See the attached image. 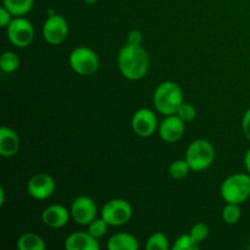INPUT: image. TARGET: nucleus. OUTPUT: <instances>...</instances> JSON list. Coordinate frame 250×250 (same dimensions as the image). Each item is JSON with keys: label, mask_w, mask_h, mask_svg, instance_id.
<instances>
[{"label": "nucleus", "mask_w": 250, "mask_h": 250, "mask_svg": "<svg viewBox=\"0 0 250 250\" xmlns=\"http://www.w3.org/2000/svg\"><path fill=\"white\" fill-rule=\"evenodd\" d=\"M66 250H99V239L90 236L87 231H77L68 234L63 243Z\"/></svg>", "instance_id": "4468645a"}, {"label": "nucleus", "mask_w": 250, "mask_h": 250, "mask_svg": "<svg viewBox=\"0 0 250 250\" xmlns=\"http://www.w3.org/2000/svg\"><path fill=\"white\" fill-rule=\"evenodd\" d=\"M138 239L127 232H117L112 234L107 241L109 250H138Z\"/></svg>", "instance_id": "dca6fc26"}, {"label": "nucleus", "mask_w": 250, "mask_h": 250, "mask_svg": "<svg viewBox=\"0 0 250 250\" xmlns=\"http://www.w3.org/2000/svg\"><path fill=\"white\" fill-rule=\"evenodd\" d=\"M21 148V141L12 128L2 126L0 128V155L2 158H12L19 153Z\"/></svg>", "instance_id": "2eb2a0df"}, {"label": "nucleus", "mask_w": 250, "mask_h": 250, "mask_svg": "<svg viewBox=\"0 0 250 250\" xmlns=\"http://www.w3.org/2000/svg\"><path fill=\"white\" fill-rule=\"evenodd\" d=\"M71 219L81 226H88L98 217V207L94 200L87 195L77 197L70 208Z\"/></svg>", "instance_id": "9d476101"}, {"label": "nucleus", "mask_w": 250, "mask_h": 250, "mask_svg": "<svg viewBox=\"0 0 250 250\" xmlns=\"http://www.w3.org/2000/svg\"><path fill=\"white\" fill-rule=\"evenodd\" d=\"M142 42H143V34L138 29H133L127 36V43L133 44V45H142Z\"/></svg>", "instance_id": "cd10ccee"}, {"label": "nucleus", "mask_w": 250, "mask_h": 250, "mask_svg": "<svg viewBox=\"0 0 250 250\" xmlns=\"http://www.w3.org/2000/svg\"><path fill=\"white\" fill-rule=\"evenodd\" d=\"M190 171H192V168H190L189 164L187 163L186 159L172 161L170 167H168V173L173 180H183L189 175Z\"/></svg>", "instance_id": "aec40b11"}, {"label": "nucleus", "mask_w": 250, "mask_h": 250, "mask_svg": "<svg viewBox=\"0 0 250 250\" xmlns=\"http://www.w3.org/2000/svg\"><path fill=\"white\" fill-rule=\"evenodd\" d=\"M12 20H14L12 14L4 6V5H2V6L0 7V26H1L2 28H6V27L11 23Z\"/></svg>", "instance_id": "bb28decb"}, {"label": "nucleus", "mask_w": 250, "mask_h": 250, "mask_svg": "<svg viewBox=\"0 0 250 250\" xmlns=\"http://www.w3.org/2000/svg\"><path fill=\"white\" fill-rule=\"evenodd\" d=\"M68 23L59 14H49L43 24V38L50 45H60L67 39Z\"/></svg>", "instance_id": "6e6552de"}, {"label": "nucleus", "mask_w": 250, "mask_h": 250, "mask_svg": "<svg viewBox=\"0 0 250 250\" xmlns=\"http://www.w3.org/2000/svg\"><path fill=\"white\" fill-rule=\"evenodd\" d=\"M20 67V56L14 51H5L0 56V68L5 73H14Z\"/></svg>", "instance_id": "6ab92c4d"}, {"label": "nucleus", "mask_w": 250, "mask_h": 250, "mask_svg": "<svg viewBox=\"0 0 250 250\" xmlns=\"http://www.w3.org/2000/svg\"><path fill=\"white\" fill-rule=\"evenodd\" d=\"M2 5L14 17L24 16L33 9L34 0H2Z\"/></svg>", "instance_id": "a211bd4d"}, {"label": "nucleus", "mask_w": 250, "mask_h": 250, "mask_svg": "<svg viewBox=\"0 0 250 250\" xmlns=\"http://www.w3.org/2000/svg\"><path fill=\"white\" fill-rule=\"evenodd\" d=\"M56 183L50 175L39 172L32 176L27 182V193L36 200H45L54 194Z\"/></svg>", "instance_id": "9b49d317"}, {"label": "nucleus", "mask_w": 250, "mask_h": 250, "mask_svg": "<svg viewBox=\"0 0 250 250\" xmlns=\"http://www.w3.org/2000/svg\"><path fill=\"white\" fill-rule=\"evenodd\" d=\"M242 129L246 138L250 142V109L244 112L243 119H242Z\"/></svg>", "instance_id": "c85d7f7f"}, {"label": "nucleus", "mask_w": 250, "mask_h": 250, "mask_svg": "<svg viewBox=\"0 0 250 250\" xmlns=\"http://www.w3.org/2000/svg\"><path fill=\"white\" fill-rule=\"evenodd\" d=\"M117 65L125 78L128 81H139L148 73L150 60L143 46L127 43L120 49Z\"/></svg>", "instance_id": "f257e3e1"}, {"label": "nucleus", "mask_w": 250, "mask_h": 250, "mask_svg": "<svg viewBox=\"0 0 250 250\" xmlns=\"http://www.w3.org/2000/svg\"><path fill=\"white\" fill-rule=\"evenodd\" d=\"M16 248L19 250H45L46 246L44 239L39 234L27 232L17 239Z\"/></svg>", "instance_id": "f3484780"}, {"label": "nucleus", "mask_w": 250, "mask_h": 250, "mask_svg": "<svg viewBox=\"0 0 250 250\" xmlns=\"http://www.w3.org/2000/svg\"><path fill=\"white\" fill-rule=\"evenodd\" d=\"M244 166H246L247 172L250 175V148L247 150L246 155H244Z\"/></svg>", "instance_id": "c756f323"}, {"label": "nucleus", "mask_w": 250, "mask_h": 250, "mask_svg": "<svg viewBox=\"0 0 250 250\" xmlns=\"http://www.w3.org/2000/svg\"><path fill=\"white\" fill-rule=\"evenodd\" d=\"M100 215L109 224V226L120 227L128 224L133 215V209L126 199L116 198L105 203Z\"/></svg>", "instance_id": "423d86ee"}, {"label": "nucleus", "mask_w": 250, "mask_h": 250, "mask_svg": "<svg viewBox=\"0 0 250 250\" xmlns=\"http://www.w3.org/2000/svg\"><path fill=\"white\" fill-rule=\"evenodd\" d=\"M183 102L182 88L173 81L160 83L153 94L154 107L163 116L177 114Z\"/></svg>", "instance_id": "f03ea898"}, {"label": "nucleus", "mask_w": 250, "mask_h": 250, "mask_svg": "<svg viewBox=\"0 0 250 250\" xmlns=\"http://www.w3.org/2000/svg\"><path fill=\"white\" fill-rule=\"evenodd\" d=\"M186 129V122L177 114L168 115L159 124L158 133L166 143H176L182 138Z\"/></svg>", "instance_id": "f8f14e48"}, {"label": "nucleus", "mask_w": 250, "mask_h": 250, "mask_svg": "<svg viewBox=\"0 0 250 250\" xmlns=\"http://www.w3.org/2000/svg\"><path fill=\"white\" fill-rule=\"evenodd\" d=\"M168 237L163 232H155L148 238L146 243V250H168L170 249Z\"/></svg>", "instance_id": "412c9836"}, {"label": "nucleus", "mask_w": 250, "mask_h": 250, "mask_svg": "<svg viewBox=\"0 0 250 250\" xmlns=\"http://www.w3.org/2000/svg\"><path fill=\"white\" fill-rule=\"evenodd\" d=\"M185 159L193 172L208 170L215 161V148L207 139H195L188 146Z\"/></svg>", "instance_id": "20e7f679"}, {"label": "nucleus", "mask_w": 250, "mask_h": 250, "mask_svg": "<svg viewBox=\"0 0 250 250\" xmlns=\"http://www.w3.org/2000/svg\"><path fill=\"white\" fill-rule=\"evenodd\" d=\"M68 63L72 71L82 77H89L98 72L100 60L98 54L88 46H77L71 51Z\"/></svg>", "instance_id": "39448f33"}, {"label": "nucleus", "mask_w": 250, "mask_h": 250, "mask_svg": "<svg viewBox=\"0 0 250 250\" xmlns=\"http://www.w3.org/2000/svg\"><path fill=\"white\" fill-rule=\"evenodd\" d=\"M5 203V190L4 188H0V207H2Z\"/></svg>", "instance_id": "7c9ffc66"}, {"label": "nucleus", "mask_w": 250, "mask_h": 250, "mask_svg": "<svg viewBox=\"0 0 250 250\" xmlns=\"http://www.w3.org/2000/svg\"><path fill=\"white\" fill-rule=\"evenodd\" d=\"M87 227H88L87 232L90 234V236H93L94 238H97V239H100V238H103L105 234H106L107 229H109L110 226H109V224H107V222L105 221L102 216H100V217H97V219L93 220V221L90 222Z\"/></svg>", "instance_id": "5701e85b"}, {"label": "nucleus", "mask_w": 250, "mask_h": 250, "mask_svg": "<svg viewBox=\"0 0 250 250\" xmlns=\"http://www.w3.org/2000/svg\"><path fill=\"white\" fill-rule=\"evenodd\" d=\"M6 34L7 39L12 45L23 49L31 45L32 42L34 41L36 31L29 20L23 16H20L14 17L11 23L6 27Z\"/></svg>", "instance_id": "0eeeda50"}, {"label": "nucleus", "mask_w": 250, "mask_h": 250, "mask_svg": "<svg viewBox=\"0 0 250 250\" xmlns=\"http://www.w3.org/2000/svg\"><path fill=\"white\" fill-rule=\"evenodd\" d=\"M209 232V226H208L207 224H204V222H198V224H195L194 226L190 229L189 234L197 243L202 244L203 242L208 238Z\"/></svg>", "instance_id": "393cba45"}, {"label": "nucleus", "mask_w": 250, "mask_h": 250, "mask_svg": "<svg viewBox=\"0 0 250 250\" xmlns=\"http://www.w3.org/2000/svg\"><path fill=\"white\" fill-rule=\"evenodd\" d=\"M131 126L137 136L141 138H149L158 131V116L153 110L148 109V107H142V109L137 110L132 116Z\"/></svg>", "instance_id": "1a4fd4ad"}, {"label": "nucleus", "mask_w": 250, "mask_h": 250, "mask_svg": "<svg viewBox=\"0 0 250 250\" xmlns=\"http://www.w3.org/2000/svg\"><path fill=\"white\" fill-rule=\"evenodd\" d=\"M220 193H221L222 199L226 203L243 204L250 197V175L237 172L229 176L222 182Z\"/></svg>", "instance_id": "7ed1b4c3"}, {"label": "nucleus", "mask_w": 250, "mask_h": 250, "mask_svg": "<svg viewBox=\"0 0 250 250\" xmlns=\"http://www.w3.org/2000/svg\"><path fill=\"white\" fill-rule=\"evenodd\" d=\"M71 219L70 210L60 204L49 205L42 212V221L50 229H62Z\"/></svg>", "instance_id": "ddd939ff"}, {"label": "nucleus", "mask_w": 250, "mask_h": 250, "mask_svg": "<svg viewBox=\"0 0 250 250\" xmlns=\"http://www.w3.org/2000/svg\"><path fill=\"white\" fill-rule=\"evenodd\" d=\"M242 211L239 204L233 203H226V205L222 209V220L227 225H236L241 220Z\"/></svg>", "instance_id": "4be33fe9"}, {"label": "nucleus", "mask_w": 250, "mask_h": 250, "mask_svg": "<svg viewBox=\"0 0 250 250\" xmlns=\"http://www.w3.org/2000/svg\"><path fill=\"white\" fill-rule=\"evenodd\" d=\"M199 248L200 244L197 243L189 233L182 234V236L178 237L175 243H173V246L171 247L172 250H197Z\"/></svg>", "instance_id": "b1692460"}, {"label": "nucleus", "mask_w": 250, "mask_h": 250, "mask_svg": "<svg viewBox=\"0 0 250 250\" xmlns=\"http://www.w3.org/2000/svg\"><path fill=\"white\" fill-rule=\"evenodd\" d=\"M177 115L187 124V122H192L197 117V109L189 103L183 102L180 109L177 110Z\"/></svg>", "instance_id": "a878e982"}, {"label": "nucleus", "mask_w": 250, "mask_h": 250, "mask_svg": "<svg viewBox=\"0 0 250 250\" xmlns=\"http://www.w3.org/2000/svg\"><path fill=\"white\" fill-rule=\"evenodd\" d=\"M83 1H84L87 5H94L98 0H83Z\"/></svg>", "instance_id": "2f4dec72"}]
</instances>
